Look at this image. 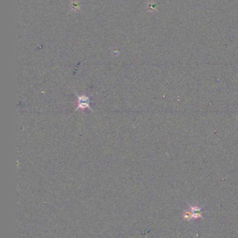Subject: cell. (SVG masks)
Returning a JSON list of instances; mask_svg holds the SVG:
<instances>
[{
    "label": "cell",
    "instance_id": "cell-3",
    "mask_svg": "<svg viewBox=\"0 0 238 238\" xmlns=\"http://www.w3.org/2000/svg\"><path fill=\"white\" fill-rule=\"evenodd\" d=\"M182 216H183V219H184V220H186L187 221H189L191 219L193 218L192 217V215H191V212L189 211H185L184 212L183 214H182Z\"/></svg>",
    "mask_w": 238,
    "mask_h": 238
},
{
    "label": "cell",
    "instance_id": "cell-2",
    "mask_svg": "<svg viewBox=\"0 0 238 238\" xmlns=\"http://www.w3.org/2000/svg\"><path fill=\"white\" fill-rule=\"evenodd\" d=\"M70 6L71 10L73 12H78L81 9V5L78 1H71Z\"/></svg>",
    "mask_w": 238,
    "mask_h": 238
},
{
    "label": "cell",
    "instance_id": "cell-1",
    "mask_svg": "<svg viewBox=\"0 0 238 238\" xmlns=\"http://www.w3.org/2000/svg\"><path fill=\"white\" fill-rule=\"evenodd\" d=\"M203 206L190 205V212H191L193 218L204 219V217H203Z\"/></svg>",
    "mask_w": 238,
    "mask_h": 238
}]
</instances>
